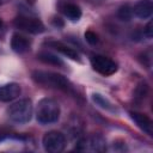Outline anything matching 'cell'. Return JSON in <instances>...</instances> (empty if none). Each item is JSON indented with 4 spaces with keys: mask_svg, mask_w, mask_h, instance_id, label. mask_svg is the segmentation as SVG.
<instances>
[{
    "mask_svg": "<svg viewBox=\"0 0 153 153\" xmlns=\"http://www.w3.org/2000/svg\"><path fill=\"white\" fill-rule=\"evenodd\" d=\"M36 117H37V121L43 124L56 122L60 117V106L57 102H55L51 98L41 99L37 104Z\"/></svg>",
    "mask_w": 153,
    "mask_h": 153,
    "instance_id": "obj_1",
    "label": "cell"
},
{
    "mask_svg": "<svg viewBox=\"0 0 153 153\" xmlns=\"http://www.w3.org/2000/svg\"><path fill=\"white\" fill-rule=\"evenodd\" d=\"M32 78L36 82L47 86V87H54L60 88L63 91H67L71 88V84L63 75L54 72H44V71H36L32 73Z\"/></svg>",
    "mask_w": 153,
    "mask_h": 153,
    "instance_id": "obj_2",
    "label": "cell"
},
{
    "mask_svg": "<svg viewBox=\"0 0 153 153\" xmlns=\"http://www.w3.org/2000/svg\"><path fill=\"white\" fill-rule=\"evenodd\" d=\"M8 116L16 123H26L32 116V103L30 99H20L8 108Z\"/></svg>",
    "mask_w": 153,
    "mask_h": 153,
    "instance_id": "obj_3",
    "label": "cell"
},
{
    "mask_svg": "<svg viewBox=\"0 0 153 153\" xmlns=\"http://www.w3.org/2000/svg\"><path fill=\"white\" fill-rule=\"evenodd\" d=\"M43 146L47 152L60 153L66 147V137L61 131L51 130L43 136Z\"/></svg>",
    "mask_w": 153,
    "mask_h": 153,
    "instance_id": "obj_4",
    "label": "cell"
},
{
    "mask_svg": "<svg viewBox=\"0 0 153 153\" xmlns=\"http://www.w3.org/2000/svg\"><path fill=\"white\" fill-rule=\"evenodd\" d=\"M75 149L81 152H104L106 149V142L102 135L94 134L79 140Z\"/></svg>",
    "mask_w": 153,
    "mask_h": 153,
    "instance_id": "obj_5",
    "label": "cell"
},
{
    "mask_svg": "<svg viewBox=\"0 0 153 153\" xmlns=\"http://www.w3.org/2000/svg\"><path fill=\"white\" fill-rule=\"evenodd\" d=\"M14 25L16 27L30 33H41L44 30V25L38 18L24 14H20L14 19Z\"/></svg>",
    "mask_w": 153,
    "mask_h": 153,
    "instance_id": "obj_6",
    "label": "cell"
},
{
    "mask_svg": "<svg viewBox=\"0 0 153 153\" xmlns=\"http://www.w3.org/2000/svg\"><path fill=\"white\" fill-rule=\"evenodd\" d=\"M91 65L93 69L102 75H111L117 71L116 62L103 55H93L91 57Z\"/></svg>",
    "mask_w": 153,
    "mask_h": 153,
    "instance_id": "obj_7",
    "label": "cell"
},
{
    "mask_svg": "<svg viewBox=\"0 0 153 153\" xmlns=\"http://www.w3.org/2000/svg\"><path fill=\"white\" fill-rule=\"evenodd\" d=\"M20 94V86L16 82H10L0 86V100L10 102Z\"/></svg>",
    "mask_w": 153,
    "mask_h": 153,
    "instance_id": "obj_8",
    "label": "cell"
},
{
    "mask_svg": "<svg viewBox=\"0 0 153 153\" xmlns=\"http://www.w3.org/2000/svg\"><path fill=\"white\" fill-rule=\"evenodd\" d=\"M130 117H131V120L136 123V126L141 130H143L148 135H152V131H153L152 126H153V123H152L151 118L147 115L141 114V112H134V111H131L130 112Z\"/></svg>",
    "mask_w": 153,
    "mask_h": 153,
    "instance_id": "obj_9",
    "label": "cell"
},
{
    "mask_svg": "<svg viewBox=\"0 0 153 153\" xmlns=\"http://www.w3.org/2000/svg\"><path fill=\"white\" fill-rule=\"evenodd\" d=\"M152 12H153V4L151 0H140L133 8V13L141 19L149 18Z\"/></svg>",
    "mask_w": 153,
    "mask_h": 153,
    "instance_id": "obj_10",
    "label": "cell"
},
{
    "mask_svg": "<svg viewBox=\"0 0 153 153\" xmlns=\"http://www.w3.org/2000/svg\"><path fill=\"white\" fill-rule=\"evenodd\" d=\"M11 47L16 53L23 54L30 49V41L23 35L14 33L11 39Z\"/></svg>",
    "mask_w": 153,
    "mask_h": 153,
    "instance_id": "obj_11",
    "label": "cell"
},
{
    "mask_svg": "<svg viewBox=\"0 0 153 153\" xmlns=\"http://www.w3.org/2000/svg\"><path fill=\"white\" fill-rule=\"evenodd\" d=\"M62 11L65 13V16L71 19V20H79L80 17H81V10L78 5L75 4H72V2H68L63 7H62Z\"/></svg>",
    "mask_w": 153,
    "mask_h": 153,
    "instance_id": "obj_12",
    "label": "cell"
},
{
    "mask_svg": "<svg viewBox=\"0 0 153 153\" xmlns=\"http://www.w3.org/2000/svg\"><path fill=\"white\" fill-rule=\"evenodd\" d=\"M49 45L55 48L56 50H59L60 53H62L63 55H66L67 57L72 59V60H79V54L73 49V48H69L60 42H49Z\"/></svg>",
    "mask_w": 153,
    "mask_h": 153,
    "instance_id": "obj_13",
    "label": "cell"
},
{
    "mask_svg": "<svg viewBox=\"0 0 153 153\" xmlns=\"http://www.w3.org/2000/svg\"><path fill=\"white\" fill-rule=\"evenodd\" d=\"M38 59L42 60L45 63L49 65H55V66H62V61L54 54L49 53V51H42L38 54Z\"/></svg>",
    "mask_w": 153,
    "mask_h": 153,
    "instance_id": "obj_14",
    "label": "cell"
},
{
    "mask_svg": "<svg viewBox=\"0 0 153 153\" xmlns=\"http://www.w3.org/2000/svg\"><path fill=\"white\" fill-rule=\"evenodd\" d=\"M133 16V7H130L128 4L121 6L118 8V12H117V17L121 19V20H126L128 22Z\"/></svg>",
    "mask_w": 153,
    "mask_h": 153,
    "instance_id": "obj_15",
    "label": "cell"
},
{
    "mask_svg": "<svg viewBox=\"0 0 153 153\" xmlns=\"http://www.w3.org/2000/svg\"><path fill=\"white\" fill-rule=\"evenodd\" d=\"M85 38L92 45L96 44V43H98V36H97V33L93 32V31H91V30H88V31L85 32Z\"/></svg>",
    "mask_w": 153,
    "mask_h": 153,
    "instance_id": "obj_16",
    "label": "cell"
},
{
    "mask_svg": "<svg viewBox=\"0 0 153 153\" xmlns=\"http://www.w3.org/2000/svg\"><path fill=\"white\" fill-rule=\"evenodd\" d=\"M93 100H94L97 104H99L102 108H104V109H110V108H111L110 104L108 103V100L104 99L100 94H93Z\"/></svg>",
    "mask_w": 153,
    "mask_h": 153,
    "instance_id": "obj_17",
    "label": "cell"
},
{
    "mask_svg": "<svg viewBox=\"0 0 153 153\" xmlns=\"http://www.w3.org/2000/svg\"><path fill=\"white\" fill-rule=\"evenodd\" d=\"M145 33H146V36H147L148 38L152 37V22H148V24L146 25V27H145Z\"/></svg>",
    "mask_w": 153,
    "mask_h": 153,
    "instance_id": "obj_18",
    "label": "cell"
},
{
    "mask_svg": "<svg viewBox=\"0 0 153 153\" xmlns=\"http://www.w3.org/2000/svg\"><path fill=\"white\" fill-rule=\"evenodd\" d=\"M7 0H0V5H2V4H5Z\"/></svg>",
    "mask_w": 153,
    "mask_h": 153,
    "instance_id": "obj_19",
    "label": "cell"
},
{
    "mask_svg": "<svg viewBox=\"0 0 153 153\" xmlns=\"http://www.w3.org/2000/svg\"><path fill=\"white\" fill-rule=\"evenodd\" d=\"M1 26H2V20L0 19V29H1Z\"/></svg>",
    "mask_w": 153,
    "mask_h": 153,
    "instance_id": "obj_20",
    "label": "cell"
}]
</instances>
